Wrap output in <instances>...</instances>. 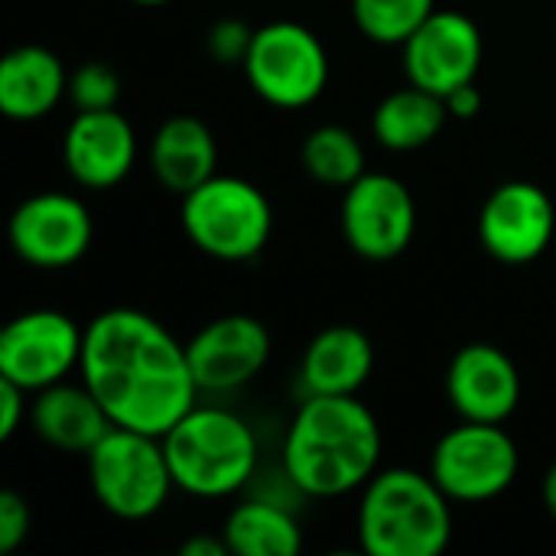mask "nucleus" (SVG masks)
Segmentation results:
<instances>
[{"label":"nucleus","mask_w":556,"mask_h":556,"mask_svg":"<svg viewBox=\"0 0 556 556\" xmlns=\"http://www.w3.org/2000/svg\"><path fill=\"white\" fill-rule=\"evenodd\" d=\"M228 541L218 534V538H208V534H195L189 541L179 544V556H228Z\"/></svg>","instance_id":"nucleus-30"},{"label":"nucleus","mask_w":556,"mask_h":556,"mask_svg":"<svg viewBox=\"0 0 556 556\" xmlns=\"http://www.w3.org/2000/svg\"><path fill=\"white\" fill-rule=\"evenodd\" d=\"M228 551L238 556H296L303 531L296 518L274 502H241L222 525Z\"/></svg>","instance_id":"nucleus-22"},{"label":"nucleus","mask_w":556,"mask_h":556,"mask_svg":"<svg viewBox=\"0 0 556 556\" xmlns=\"http://www.w3.org/2000/svg\"><path fill=\"white\" fill-rule=\"evenodd\" d=\"M78 375L114 427L163 437L202 394L186 345L140 309H104L85 326Z\"/></svg>","instance_id":"nucleus-1"},{"label":"nucleus","mask_w":556,"mask_h":556,"mask_svg":"<svg viewBox=\"0 0 556 556\" xmlns=\"http://www.w3.org/2000/svg\"><path fill=\"white\" fill-rule=\"evenodd\" d=\"M450 495L430 472L407 466L375 472L358 502V544L371 556H437L453 541Z\"/></svg>","instance_id":"nucleus-3"},{"label":"nucleus","mask_w":556,"mask_h":556,"mask_svg":"<svg viewBox=\"0 0 556 556\" xmlns=\"http://www.w3.org/2000/svg\"><path fill=\"white\" fill-rule=\"evenodd\" d=\"M29 505L16 492H0V554H13L29 538Z\"/></svg>","instance_id":"nucleus-27"},{"label":"nucleus","mask_w":556,"mask_h":556,"mask_svg":"<svg viewBox=\"0 0 556 556\" xmlns=\"http://www.w3.org/2000/svg\"><path fill=\"white\" fill-rule=\"evenodd\" d=\"M121 98V78L108 62H85L68 75V101L78 111H104L117 108Z\"/></svg>","instance_id":"nucleus-25"},{"label":"nucleus","mask_w":556,"mask_h":556,"mask_svg":"<svg viewBox=\"0 0 556 556\" xmlns=\"http://www.w3.org/2000/svg\"><path fill=\"white\" fill-rule=\"evenodd\" d=\"M85 459L98 505L121 521L153 518L176 489L163 440L140 430L111 427Z\"/></svg>","instance_id":"nucleus-6"},{"label":"nucleus","mask_w":556,"mask_h":556,"mask_svg":"<svg viewBox=\"0 0 556 556\" xmlns=\"http://www.w3.org/2000/svg\"><path fill=\"white\" fill-rule=\"evenodd\" d=\"M29 424L42 443L62 453H81L88 450L114 427L98 404V397L81 384H49L36 391V401L29 404Z\"/></svg>","instance_id":"nucleus-19"},{"label":"nucleus","mask_w":556,"mask_h":556,"mask_svg":"<svg viewBox=\"0 0 556 556\" xmlns=\"http://www.w3.org/2000/svg\"><path fill=\"white\" fill-rule=\"evenodd\" d=\"M446 121H450L446 101L407 81V88H397L388 98H381V104L371 114V134L384 150L414 153L433 143L446 127Z\"/></svg>","instance_id":"nucleus-21"},{"label":"nucleus","mask_w":556,"mask_h":556,"mask_svg":"<svg viewBox=\"0 0 556 556\" xmlns=\"http://www.w3.org/2000/svg\"><path fill=\"white\" fill-rule=\"evenodd\" d=\"M179 222L186 238L202 254L225 264H241L264 251L274 228V212L254 182L215 173L182 195Z\"/></svg>","instance_id":"nucleus-5"},{"label":"nucleus","mask_w":556,"mask_h":556,"mask_svg":"<svg viewBox=\"0 0 556 556\" xmlns=\"http://www.w3.org/2000/svg\"><path fill=\"white\" fill-rule=\"evenodd\" d=\"M375 371V345L358 326H329L316 332L300 362L306 394H358Z\"/></svg>","instance_id":"nucleus-20"},{"label":"nucleus","mask_w":556,"mask_h":556,"mask_svg":"<svg viewBox=\"0 0 556 556\" xmlns=\"http://www.w3.org/2000/svg\"><path fill=\"white\" fill-rule=\"evenodd\" d=\"M189 365L199 391L228 394L251 384L270 358V332L248 313H228L202 326L189 342Z\"/></svg>","instance_id":"nucleus-14"},{"label":"nucleus","mask_w":556,"mask_h":556,"mask_svg":"<svg viewBox=\"0 0 556 556\" xmlns=\"http://www.w3.org/2000/svg\"><path fill=\"white\" fill-rule=\"evenodd\" d=\"M241 68L254 94L283 111L313 104L329 85L326 46L309 26L293 20L254 29V42Z\"/></svg>","instance_id":"nucleus-7"},{"label":"nucleus","mask_w":556,"mask_h":556,"mask_svg":"<svg viewBox=\"0 0 556 556\" xmlns=\"http://www.w3.org/2000/svg\"><path fill=\"white\" fill-rule=\"evenodd\" d=\"M541 498H544V508L547 515L556 521V463L544 472V482H541Z\"/></svg>","instance_id":"nucleus-31"},{"label":"nucleus","mask_w":556,"mask_h":556,"mask_svg":"<svg viewBox=\"0 0 556 556\" xmlns=\"http://www.w3.org/2000/svg\"><path fill=\"white\" fill-rule=\"evenodd\" d=\"M251 42H254V29L235 16L212 23V29L205 33V49L218 65H244Z\"/></svg>","instance_id":"nucleus-26"},{"label":"nucleus","mask_w":556,"mask_h":556,"mask_svg":"<svg viewBox=\"0 0 556 556\" xmlns=\"http://www.w3.org/2000/svg\"><path fill=\"white\" fill-rule=\"evenodd\" d=\"M443 101H446V111H450L453 121H472V117L482 111V91L476 88V81L459 85V88L450 91Z\"/></svg>","instance_id":"nucleus-29"},{"label":"nucleus","mask_w":556,"mask_h":556,"mask_svg":"<svg viewBox=\"0 0 556 556\" xmlns=\"http://www.w3.org/2000/svg\"><path fill=\"white\" fill-rule=\"evenodd\" d=\"M521 469V453L502 424L463 420L443 433L430 456L433 482L459 505H482L505 495Z\"/></svg>","instance_id":"nucleus-8"},{"label":"nucleus","mask_w":556,"mask_h":556,"mask_svg":"<svg viewBox=\"0 0 556 556\" xmlns=\"http://www.w3.org/2000/svg\"><path fill=\"white\" fill-rule=\"evenodd\" d=\"M147 160L153 179L182 199L218 173V143L212 127L195 114H173L153 130Z\"/></svg>","instance_id":"nucleus-17"},{"label":"nucleus","mask_w":556,"mask_h":556,"mask_svg":"<svg viewBox=\"0 0 556 556\" xmlns=\"http://www.w3.org/2000/svg\"><path fill=\"white\" fill-rule=\"evenodd\" d=\"M85 329L59 309H29L0 332V378L36 394L81 365Z\"/></svg>","instance_id":"nucleus-10"},{"label":"nucleus","mask_w":556,"mask_h":556,"mask_svg":"<svg viewBox=\"0 0 556 556\" xmlns=\"http://www.w3.org/2000/svg\"><path fill=\"white\" fill-rule=\"evenodd\" d=\"M437 10V0H352L358 33L378 46H404Z\"/></svg>","instance_id":"nucleus-24"},{"label":"nucleus","mask_w":556,"mask_h":556,"mask_svg":"<svg viewBox=\"0 0 556 556\" xmlns=\"http://www.w3.org/2000/svg\"><path fill=\"white\" fill-rule=\"evenodd\" d=\"M345 244L365 261L401 257L417 231V202L410 189L391 173H362L339 208Z\"/></svg>","instance_id":"nucleus-9"},{"label":"nucleus","mask_w":556,"mask_h":556,"mask_svg":"<svg viewBox=\"0 0 556 556\" xmlns=\"http://www.w3.org/2000/svg\"><path fill=\"white\" fill-rule=\"evenodd\" d=\"M130 3H140V7H163V3H169V0H130Z\"/></svg>","instance_id":"nucleus-32"},{"label":"nucleus","mask_w":556,"mask_h":556,"mask_svg":"<svg viewBox=\"0 0 556 556\" xmlns=\"http://www.w3.org/2000/svg\"><path fill=\"white\" fill-rule=\"evenodd\" d=\"M68 98V72L46 46H16L0 62V111L10 121H39Z\"/></svg>","instance_id":"nucleus-18"},{"label":"nucleus","mask_w":556,"mask_h":556,"mask_svg":"<svg viewBox=\"0 0 556 556\" xmlns=\"http://www.w3.org/2000/svg\"><path fill=\"white\" fill-rule=\"evenodd\" d=\"M556 208L551 195L528 179L502 182L479 212V241L502 264H531L554 241Z\"/></svg>","instance_id":"nucleus-13"},{"label":"nucleus","mask_w":556,"mask_h":556,"mask_svg":"<svg viewBox=\"0 0 556 556\" xmlns=\"http://www.w3.org/2000/svg\"><path fill=\"white\" fill-rule=\"evenodd\" d=\"M381 427L355 394H306L283 440V476L309 498H339L378 472Z\"/></svg>","instance_id":"nucleus-2"},{"label":"nucleus","mask_w":556,"mask_h":556,"mask_svg":"<svg viewBox=\"0 0 556 556\" xmlns=\"http://www.w3.org/2000/svg\"><path fill=\"white\" fill-rule=\"evenodd\" d=\"M160 440L173 482L186 495L228 498L257 472V437L235 410L195 404Z\"/></svg>","instance_id":"nucleus-4"},{"label":"nucleus","mask_w":556,"mask_h":556,"mask_svg":"<svg viewBox=\"0 0 556 556\" xmlns=\"http://www.w3.org/2000/svg\"><path fill=\"white\" fill-rule=\"evenodd\" d=\"M137 160V134L117 108L78 111L62 137L65 173L81 189H114Z\"/></svg>","instance_id":"nucleus-16"},{"label":"nucleus","mask_w":556,"mask_h":556,"mask_svg":"<svg viewBox=\"0 0 556 556\" xmlns=\"http://www.w3.org/2000/svg\"><path fill=\"white\" fill-rule=\"evenodd\" d=\"M26 394L20 384L0 378V440H10L26 417Z\"/></svg>","instance_id":"nucleus-28"},{"label":"nucleus","mask_w":556,"mask_h":556,"mask_svg":"<svg viewBox=\"0 0 556 556\" xmlns=\"http://www.w3.org/2000/svg\"><path fill=\"white\" fill-rule=\"evenodd\" d=\"M446 397L463 420L505 424L521 404V371L505 349L469 342L446 368Z\"/></svg>","instance_id":"nucleus-15"},{"label":"nucleus","mask_w":556,"mask_h":556,"mask_svg":"<svg viewBox=\"0 0 556 556\" xmlns=\"http://www.w3.org/2000/svg\"><path fill=\"white\" fill-rule=\"evenodd\" d=\"M300 163L306 176L332 189H349L362 173H368L362 140L342 124H323L309 130L300 150Z\"/></svg>","instance_id":"nucleus-23"},{"label":"nucleus","mask_w":556,"mask_h":556,"mask_svg":"<svg viewBox=\"0 0 556 556\" xmlns=\"http://www.w3.org/2000/svg\"><path fill=\"white\" fill-rule=\"evenodd\" d=\"M401 49L407 81L440 98L476 81L485 52L476 20L463 10H433Z\"/></svg>","instance_id":"nucleus-12"},{"label":"nucleus","mask_w":556,"mask_h":556,"mask_svg":"<svg viewBox=\"0 0 556 556\" xmlns=\"http://www.w3.org/2000/svg\"><path fill=\"white\" fill-rule=\"evenodd\" d=\"M7 235L20 261L39 270H62L88 254L94 225L78 195L36 192L13 208Z\"/></svg>","instance_id":"nucleus-11"}]
</instances>
